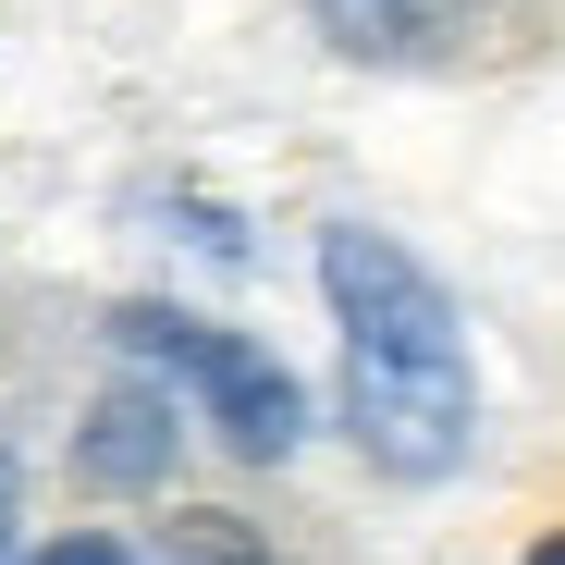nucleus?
I'll return each mask as SVG.
<instances>
[{"label": "nucleus", "mask_w": 565, "mask_h": 565, "mask_svg": "<svg viewBox=\"0 0 565 565\" xmlns=\"http://www.w3.org/2000/svg\"><path fill=\"white\" fill-rule=\"evenodd\" d=\"M38 565H136V553H124V541H99V529H86V541H50Z\"/></svg>", "instance_id": "obj_5"}, {"label": "nucleus", "mask_w": 565, "mask_h": 565, "mask_svg": "<svg viewBox=\"0 0 565 565\" xmlns=\"http://www.w3.org/2000/svg\"><path fill=\"white\" fill-rule=\"evenodd\" d=\"M320 296L344 332V430L382 480H443L467 467V430H480V382H467V332L455 296L369 222L320 234Z\"/></svg>", "instance_id": "obj_1"}, {"label": "nucleus", "mask_w": 565, "mask_h": 565, "mask_svg": "<svg viewBox=\"0 0 565 565\" xmlns=\"http://www.w3.org/2000/svg\"><path fill=\"white\" fill-rule=\"evenodd\" d=\"M184 565H258V553H246L234 529H210V541H184Z\"/></svg>", "instance_id": "obj_6"}, {"label": "nucleus", "mask_w": 565, "mask_h": 565, "mask_svg": "<svg viewBox=\"0 0 565 565\" xmlns=\"http://www.w3.org/2000/svg\"><path fill=\"white\" fill-rule=\"evenodd\" d=\"M160 467H172V394L136 382V394L86 406V480H99V492H148Z\"/></svg>", "instance_id": "obj_3"}, {"label": "nucleus", "mask_w": 565, "mask_h": 565, "mask_svg": "<svg viewBox=\"0 0 565 565\" xmlns=\"http://www.w3.org/2000/svg\"><path fill=\"white\" fill-rule=\"evenodd\" d=\"M332 25H344L356 50H406V38L430 25V0H332Z\"/></svg>", "instance_id": "obj_4"}, {"label": "nucleus", "mask_w": 565, "mask_h": 565, "mask_svg": "<svg viewBox=\"0 0 565 565\" xmlns=\"http://www.w3.org/2000/svg\"><path fill=\"white\" fill-rule=\"evenodd\" d=\"M529 565H565V541H541V553H529Z\"/></svg>", "instance_id": "obj_7"}, {"label": "nucleus", "mask_w": 565, "mask_h": 565, "mask_svg": "<svg viewBox=\"0 0 565 565\" xmlns=\"http://www.w3.org/2000/svg\"><path fill=\"white\" fill-rule=\"evenodd\" d=\"M124 344L136 356H160L184 394L210 406V430L234 443V455H296L308 443V394H296V369L282 356H258L246 332H210V320H184V308H124Z\"/></svg>", "instance_id": "obj_2"}]
</instances>
